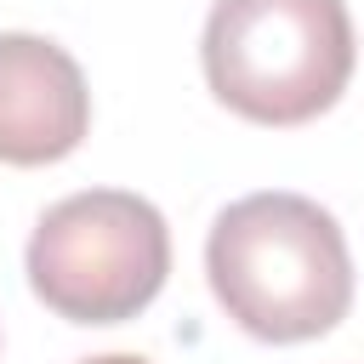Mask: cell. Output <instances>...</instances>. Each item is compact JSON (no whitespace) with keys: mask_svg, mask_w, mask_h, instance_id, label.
I'll list each match as a JSON object with an SVG mask.
<instances>
[{"mask_svg":"<svg viewBox=\"0 0 364 364\" xmlns=\"http://www.w3.org/2000/svg\"><path fill=\"white\" fill-rule=\"evenodd\" d=\"M91 131L80 63L46 34H0V159L57 165Z\"/></svg>","mask_w":364,"mask_h":364,"instance_id":"obj_4","label":"cell"},{"mask_svg":"<svg viewBox=\"0 0 364 364\" xmlns=\"http://www.w3.org/2000/svg\"><path fill=\"white\" fill-rule=\"evenodd\" d=\"M85 364H148V358H136V353H102V358H85Z\"/></svg>","mask_w":364,"mask_h":364,"instance_id":"obj_5","label":"cell"},{"mask_svg":"<svg viewBox=\"0 0 364 364\" xmlns=\"http://www.w3.org/2000/svg\"><path fill=\"white\" fill-rule=\"evenodd\" d=\"M205 85L250 125H307L353 80L358 46L341 0H216L205 17Z\"/></svg>","mask_w":364,"mask_h":364,"instance_id":"obj_2","label":"cell"},{"mask_svg":"<svg viewBox=\"0 0 364 364\" xmlns=\"http://www.w3.org/2000/svg\"><path fill=\"white\" fill-rule=\"evenodd\" d=\"M205 273L222 313L273 347L336 330L353 307V256L341 222L307 193H245L205 239Z\"/></svg>","mask_w":364,"mask_h":364,"instance_id":"obj_1","label":"cell"},{"mask_svg":"<svg viewBox=\"0 0 364 364\" xmlns=\"http://www.w3.org/2000/svg\"><path fill=\"white\" fill-rule=\"evenodd\" d=\"M28 290L68 324L136 318L171 273L165 216L125 188H85L57 199L28 233Z\"/></svg>","mask_w":364,"mask_h":364,"instance_id":"obj_3","label":"cell"}]
</instances>
